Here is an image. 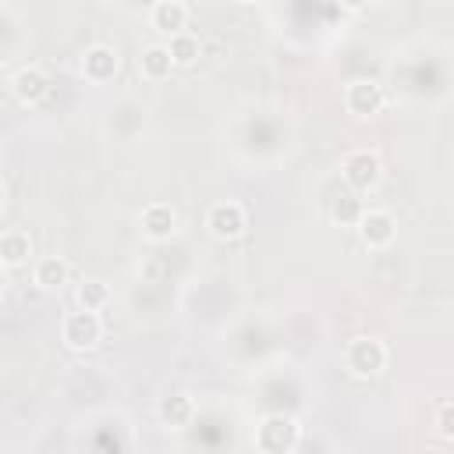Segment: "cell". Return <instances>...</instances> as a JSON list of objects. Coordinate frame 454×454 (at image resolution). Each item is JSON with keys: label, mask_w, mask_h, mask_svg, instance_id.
<instances>
[{"label": "cell", "mask_w": 454, "mask_h": 454, "mask_svg": "<svg viewBox=\"0 0 454 454\" xmlns=\"http://www.w3.org/2000/svg\"><path fill=\"white\" fill-rule=\"evenodd\" d=\"M387 358H390V351H387V344L380 337H355L344 348V369L351 376H358V380L380 376L387 369Z\"/></svg>", "instance_id": "6da1fadb"}, {"label": "cell", "mask_w": 454, "mask_h": 454, "mask_svg": "<svg viewBox=\"0 0 454 454\" xmlns=\"http://www.w3.org/2000/svg\"><path fill=\"white\" fill-rule=\"evenodd\" d=\"M298 440H301V426L284 411L266 415L255 426V447L266 450V454H291L298 447Z\"/></svg>", "instance_id": "7a4b0ae2"}, {"label": "cell", "mask_w": 454, "mask_h": 454, "mask_svg": "<svg viewBox=\"0 0 454 454\" xmlns=\"http://www.w3.org/2000/svg\"><path fill=\"white\" fill-rule=\"evenodd\" d=\"M60 340L71 351H92L103 340V319H99V312H89V309L67 312L60 319Z\"/></svg>", "instance_id": "3957f363"}, {"label": "cell", "mask_w": 454, "mask_h": 454, "mask_svg": "<svg viewBox=\"0 0 454 454\" xmlns=\"http://www.w3.org/2000/svg\"><path fill=\"white\" fill-rule=\"evenodd\" d=\"M340 174H344L351 192H372L383 181V163L372 149H351L340 160Z\"/></svg>", "instance_id": "277c9868"}, {"label": "cell", "mask_w": 454, "mask_h": 454, "mask_svg": "<svg viewBox=\"0 0 454 454\" xmlns=\"http://www.w3.org/2000/svg\"><path fill=\"white\" fill-rule=\"evenodd\" d=\"M206 231L216 238V241H234L248 231V213L241 202L227 199V202H213L209 213H206Z\"/></svg>", "instance_id": "5b68a950"}, {"label": "cell", "mask_w": 454, "mask_h": 454, "mask_svg": "<svg viewBox=\"0 0 454 454\" xmlns=\"http://www.w3.org/2000/svg\"><path fill=\"white\" fill-rule=\"evenodd\" d=\"M355 231H358V241H362L369 252H383V248H390L394 238H397V220H394V213H387V209H362Z\"/></svg>", "instance_id": "8992f818"}, {"label": "cell", "mask_w": 454, "mask_h": 454, "mask_svg": "<svg viewBox=\"0 0 454 454\" xmlns=\"http://www.w3.org/2000/svg\"><path fill=\"white\" fill-rule=\"evenodd\" d=\"M78 71H82V78H85L89 85H106V82H114L117 71H121V53H117V46L92 43V46L82 53V60H78Z\"/></svg>", "instance_id": "52a82bcc"}, {"label": "cell", "mask_w": 454, "mask_h": 454, "mask_svg": "<svg viewBox=\"0 0 454 454\" xmlns=\"http://www.w3.org/2000/svg\"><path fill=\"white\" fill-rule=\"evenodd\" d=\"M11 92L21 106H39L50 96V74L39 64H25L11 74Z\"/></svg>", "instance_id": "ba28073f"}, {"label": "cell", "mask_w": 454, "mask_h": 454, "mask_svg": "<svg viewBox=\"0 0 454 454\" xmlns=\"http://www.w3.org/2000/svg\"><path fill=\"white\" fill-rule=\"evenodd\" d=\"M383 103H387V92H383V85L372 82V78H358V82H351V85L344 89V106H348V114H355V117H376V114L383 110Z\"/></svg>", "instance_id": "9c48e42d"}, {"label": "cell", "mask_w": 454, "mask_h": 454, "mask_svg": "<svg viewBox=\"0 0 454 454\" xmlns=\"http://www.w3.org/2000/svg\"><path fill=\"white\" fill-rule=\"evenodd\" d=\"M138 231L149 241H170L177 234V209L170 202H149L138 216Z\"/></svg>", "instance_id": "30bf717a"}, {"label": "cell", "mask_w": 454, "mask_h": 454, "mask_svg": "<svg viewBox=\"0 0 454 454\" xmlns=\"http://www.w3.org/2000/svg\"><path fill=\"white\" fill-rule=\"evenodd\" d=\"M149 25L160 35H174L188 28V4L184 0H156L149 11Z\"/></svg>", "instance_id": "8fae6325"}, {"label": "cell", "mask_w": 454, "mask_h": 454, "mask_svg": "<svg viewBox=\"0 0 454 454\" xmlns=\"http://www.w3.org/2000/svg\"><path fill=\"white\" fill-rule=\"evenodd\" d=\"M195 415H199V404L188 394H167L160 401V422L167 429H188L195 422Z\"/></svg>", "instance_id": "7c38bea8"}, {"label": "cell", "mask_w": 454, "mask_h": 454, "mask_svg": "<svg viewBox=\"0 0 454 454\" xmlns=\"http://www.w3.org/2000/svg\"><path fill=\"white\" fill-rule=\"evenodd\" d=\"M170 71H174V60H170L167 43H149L138 50V74L145 82H163L170 78Z\"/></svg>", "instance_id": "4fadbf2b"}, {"label": "cell", "mask_w": 454, "mask_h": 454, "mask_svg": "<svg viewBox=\"0 0 454 454\" xmlns=\"http://www.w3.org/2000/svg\"><path fill=\"white\" fill-rule=\"evenodd\" d=\"M67 277H71V266H67V259H60V255H43V259L32 266V284H35L39 291H60V287L67 284Z\"/></svg>", "instance_id": "5bb4252c"}, {"label": "cell", "mask_w": 454, "mask_h": 454, "mask_svg": "<svg viewBox=\"0 0 454 454\" xmlns=\"http://www.w3.org/2000/svg\"><path fill=\"white\" fill-rule=\"evenodd\" d=\"M28 255H32V238L25 231H4L0 234V266L4 270L25 266Z\"/></svg>", "instance_id": "9a60e30c"}, {"label": "cell", "mask_w": 454, "mask_h": 454, "mask_svg": "<svg viewBox=\"0 0 454 454\" xmlns=\"http://www.w3.org/2000/svg\"><path fill=\"white\" fill-rule=\"evenodd\" d=\"M167 50H170L174 67H192V64L199 60V53H202V39H199L195 32L184 28V32H174V35H170Z\"/></svg>", "instance_id": "2e32d148"}, {"label": "cell", "mask_w": 454, "mask_h": 454, "mask_svg": "<svg viewBox=\"0 0 454 454\" xmlns=\"http://www.w3.org/2000/svg\"><path fill=\"white\" fill-rule=\"evenodd\" d=\"M362 199L355 195V192H340V195H333V202H330V220L333 223H340V227H355L358 223V216H362Z\"/></svg>", "instance_id": "e0dca14e"}, {"label": "cell", "mask_w": 454, "mask_h": 454, "mask_svg": "<svg viewBox=\"0 0 454 454\" xmlns=\"http://www.w3.org/2000/svg\"><path fill=\"white\" fill-rule=\"evenodd\" d=\"M74 301H78V309H89V312H103V309H106V301H110V287H106L103 280L89 277V280H82V284H78V291H74Z\"/></svg>", "instance_id": "ac0fdd59"}, {"label": "cell", "mask_w": 454, "mask_h": 454, "mask_svg": "<svg viewBox=\"0 0 454 454\" xmlns=\"http://www.w3.org/2000/svg\"><path fill=\"white\" fill-rule=\"evenodd\" d=\"M433 429H436V436L443 443L454 440V401L450 397H440L436 401V422H433Z\"/></svg>", "instance_id": "d6986e66"}, {"label": "cell", "mask_w": 454, "mask_h": 454, "mask_svg": "<svg viewBox=\"0 0 454 454\" xmlns=\"http://www.w3.org/2000/svg\"><path fill=\"white\" fill-rule=\"evenodd\" d=\"M372 0H337V7L340 11H351V14H358V11H365Z\"/></svg>", "instance_id": "ffe728a7"}, {"label": "cell", "mask_w": 454, "mask_h": 454, "mask_svg": "<svg viewBox=\"0 0 454 454\" xmlns=\"http://www.w3.org/2000/svg\"><path fill=\"white\" fill-rule=\"evenodd\" d=\"M4 206H7V188H4V181H0V213H4Z\"/></svg>", "instance_id": "44dd1931"}, {"label": "cell", "mask_w": 454, "mask_h": 454, "mask_svg": "<svg viewBox=\"0 0 454 454\" xmlns=\"http://www.w3.org/2000/svg\"><path fill=\"white\" fill-rule=\"evenodd\" d=\"M4 291H7V273H4V266H0V298H4Z\"/></svg>", "instance_id": "7402d4cb"}, {"label": "cell", "mask_w": 454, "mask_h": 454, "mask_svg": "<svg viewBox=\"0 0 454 454\" xmlns=\"http://www.w3.org/2000/svg\"><path fill=\"white\" fill-rule=\"evenodd\" d=\"M238 7H252V4H259V0H234Z\"/></svg>", "instance_id": "603a6c76"}]
</instances>
